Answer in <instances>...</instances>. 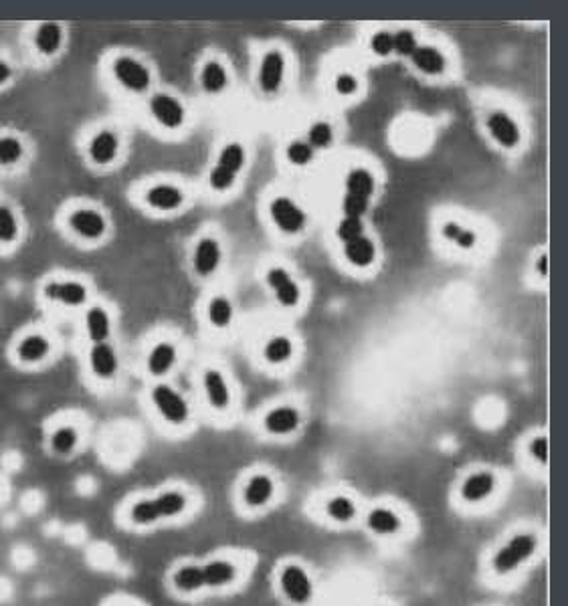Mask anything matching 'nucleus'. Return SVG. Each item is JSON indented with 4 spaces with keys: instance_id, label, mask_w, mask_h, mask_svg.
Segmentation results:
<instances>
[{
    "instance_id": "1",
    "label": "nucleus",
    "mask_w": 568,
    "mask_h": 606,
    "mask_svg": "<svg viewBox=\"0 0 568 606\" xmlns=\"http://www.w3.org/2000/svg\"><path fill=\"white\" fill-rule=\"evenodd\" d=\"M195 508V495L182 485H170L154 493L130 497L120 510V520L128 530L146 532L186 518Z\"/></svg>"
},
{
    "instance_id": "2",
    "label": "nucleus",
    "mask_w": 568,
    "mask_h": 606,
    "mask_svg": "<svg viewBox=\"0 0 568 606\" xmlns=\"http://www.w3.org/2000/svg\"><path fill=\"white\" fill-rule=\"evenodd\" d=\"M542 548V538L532 528H516L490 552L486 568L492 578L508 580L522 572Z\"/></svg>"
},
{
    "instance_id": "3",
    "label": "nucleus",
    "mask_w": 568,
    "mask_h": 606,
    "mask_svg": "<svg viewBox=\"0 0 568 606\" xmlns=\"http://www.w3.org/2000/svg\"><path fill=\"white\" fill-rule=\"evenodd\" d=\"M275 588L290 606H310L316 598V578L300 560L281 562L275 572Z\"/></svg>"
},
{
    "instance_id": "4",
    "label": "nucleus",
    "mask_w": 568,
    "mask_h": 606,
    "mask_svg": "<svg viewBox=\"0 0 568 606\" xmlns=\"http://www.w3.org/2000/svg\"><path fill=\"white\" fill-rule=\"evenodd\" d=\"M279 495L277 479L267 471H253L243 477L237 487V505L245 514H261L269 510Z\"/></svg>"
},
{
    "instance_id": "5",
    "label": "nucleus",
    "mask_w": 568,
    "mask_h": 606,
    "mask_svg": "<svg viewBox=\"0 0 568 606\" xmlns=\"http://www.w3.org/2000/svg\"><path fill=\"white\" fill-rule=\"evenodd\" d=\"M362 526L376 540H397L409 528V520L393 503H374L364 510Z\"/></svg>"
},
{
    "instance_id": "6",
    "label": "nucleus",
    "mask_w": 568,
    "mask_h": 606,
    "mask_svg": "<svg viewBox=\"0 0 568 606\" xmlns=\"http://www.w3.org/2000/svg\"><path fill=\"white\" fill-rule=\"evenodd\" d=\"M500 489V477L492 469H476L463 475V479L457 485V501L463 508L478 510L490 503Z\"/></svg>"
},
{
    "instance_id": "7",
    "label": "nucleus",
    "mask_w": 568,
    "mask_h": 606,
    "mask_svg": "<svg viewBox=\"0 0 568 606\" xmlns=\"http://www.w3.org/2000/svg\"><path fill=\"white\" fill-rule=\"evenodd\" d=\"M150 400L156 415L170 427H182L188 423V419H191L188 400L166 382H158L150 390Z\"/></svg>"
},
{
    "instance_id": "8",
    "label": "nucleus",
    "mask_w": 568,
    "mask_h": 606,
    "mask_svg": "<svg viewBox=\"0 0 568 606\" xmlns=\"http://www.w3.org/2000/svg\"><path fill=\"white\" fill-rule=\"evenodd\" d=\"M205 592L233 590L243 578V564L231 554H215L203 562Z\"/></svg>"
},
{
    "instance_id": "9",
    "label": "nucleus",
    "mask_w": 568,
    "mask_h": 606,
    "mask_svg": "<svg viewBox=\"0 0 568 606\" xmlns=\"http://www.w3.org/2000/svg\"><path fill=\"white\" fill-rule=\"evenodd\" d=\"M320 514L334 528H348L362 518V505L352 493L334 491L322 497Z\"/></svg>"
},
{
    "instance_id": "10",
    "label": "nucleus",
    "mask_w": 568,
    "mask_h": 606,
    "mask_svg": "<svg viewBox=\"0 0 568 606\" xmlns=\"http://www.w3.org/2000/svg\"><path fill=\"white\" fill-rule=\"evenodd\" d=\"M168 586L176 596L182 598H195L205 594L203 562L197 560L176 562L168 572Z\"/></svg>"
},
{
    "instance_id": "11",
    "label": "nucleus",
    "mask_w": 568,
    "mask_h": 606,
    "mask_svg": "<svg viewBox=\"0 0 568 606\" xmlns=\"http://www.w3.org/2000/svg\"><path fill=\"white\" fill-rule=\"evenodd\" d=\"M69 231L79 241H100L108 231V221L104 213L91 207H77L65 219Z\"/></svg>"
},
{
    "instance_id": "12",
    "label": "nucleus",
    "mask_w": 568,
    "mask_h": 606,
    "mask_svg": "<svg viewBox=\"0 0 568 606\" xmlns=\"http://www.w3.org/2000/svg\"><path fill=\"white\" fill-rule=\"evenodd\" d=\"M83 445V431L77 423L63 421L57 423L53 429L47 433V449L53 457L69 461L73 459Z\"/></svg>"
},
{
    "instance_id": "13",
    "label": "nucleus",
    "mask_w": 568,
    "mask_h": 606,
    "mask_svg": "<svg viewBox=\"0 0 568 606\" xmlns=\"http://www.w3.org/2000/svg\"><path fill=\"white\" fill-rule=\"evenodd\" d=\"M43 297L65 308H81L87 303V285L79 279H51L43 285Z\"/></svg>"
},
{
    "instance_id": "14",
    "label": "nucleus",
    "mask_w": 568,
    "mask_h": 606,
    "mask_svg": "<svg viewBox=\"0 0 568 606\" xmlns=\"http://www.w3.org/2000/svg\"><path fill=\"white\" fill-rule=\"evenodd\" d=\"M112 75L124 89L132 91V93L146 91L150 87V81H152L150 69L144 63H140L138 59L130 57V55H122V57L114 59Z\"/></svg>"
},
{
    "instance_id": "15",
    "label": "nucleus",
    "mask_w": 568,
    "mask_h": 606,
    "mask_svg": "<svg viewBox=\"0 0 568 606\" xmlns=\"http://www.w3.org/2000/svg\"><path fill=\"white\" fill-rule=\"evenodd\" d=\"M87 366H89L91 376L96 380H100V382L114 380V376L118 374V368H120L116 348L108 342L93 344L87 354Z\"/></svg>"
},
{
    "instance_id": "16",
    "label": "nucleus",
    "mask_w": 568,
    "mask_h": 606,
    "mask_svg": "<svg viewBox=\"0 0 568 606\" xmlns=\"http://www.w3.org/2000/svg\"><path fill=\"white\" fill-rule=\"evenodd\" d=\"M53 352L51 340L41 332H31L23 336L15 346V358L23 366H39Z\"/></svg>"
},
{
    "instance_id": "17",
    "label": "nucleus",
    "mask_w": 568,
    "mask_h": 606,
    "mask_svg": "<svg viewBox=\"0 0 568 606\" xmlns=\"http://www.w3.org/2000/svg\"><path fill=\"white\" fill-rule=\"evenodd\" d=\"M120 138L112 130H98L87 142V158L96 166H108L118 158Z\"/></svg>"
},
{
    "instance_id": "18",
    "label": "nucleus",
    "mask_w": 568,
    "mask_h": 606,
    "mask_svg": "<svg viewBox=\"0 0 568 606\" xmlns=\"http://www.w3.org/2000/svg\"><path fill=\"white\" fill-rule=\"evenodd\" d=\"M300 425H302V415L296 407H290V404H281V407L271 409L263 417V429L275 437L292 435L300 429Z\"/></svg>"
},
{
    "instance_id": "19",
    "label": "nucleus",
    "mask_w": 568,
    "mask_h": 606,
    "mask_svg": "<svg viewBox=\"0 0 568 606\" xmlns=\"http://www.w3.org/2000/svg\"><path fill=\"white\" fill-rule=\"evenodd\" d=\"M150 112L154 120L168 130H176L184 124V106L168 93H156L150 99Z\"/></svg>"
},
{
    "instance_id": "20",
    "label": "nucleus",
    "mask_w": 568,
    "mask_h": 606,
    "mask_svg": "<svg viewBox=\"0 0 568 606\" xmlns=\"http://www.w3.org/2000/svg\"><path fill=\"white\" fill-rule=\"evenodd\" d=\"M63 43H65V29L59 23H41L33 31V47L45 59H53L61 51Z\"/></svg>"
},
{
    "instance_id": "21",
    "label": "nucleus",
    "mask_w": 568,
    "mask_h": 606,
    "mask_svg": "<svg viewBox=\"0 0 568 606\" xmlns=\"http://www.w3.org/2000/svg\"><path fill=\"white\" fill-rule=\"evenodd\" d=\"M203 388H205V396H207V402L209 407L213 411H227L229 404H231V390H229V384L225 380V376L215 370V368H209L203 376Z\"/></svg>"
},
{
    "instance_id": "22",
    "label": "nucleus",
    "mask_w": 568,
    "mask_h": 606,
    "mask_svg": "<svg viewBox=\"0 0 568 606\" xmlns=\"http://www.w3.org/2000/svg\"><path fill=\"white\" fill-rule=\"evenodd\" d=\"M271 217L277 227L286 233H296L304 227V213L294 205L290 198H277L271 205Z\"/></svg>"
},
{
    "instance_id": "23",
    "label": "nucleus",
    "mask_w": 568,
    "mask_h": 606,
    "mask_svg": "<svg viewBox=\"0 0 568 606\" xmlns=\"http://www.w3.org/2000/svg\"><path fill=\"white\" fill-rule=\"evenodd\" d=\"M83 322H85V332H87V338L91 340V344L108 342V338L112 334V320L104 306L87 308Z\"/></svg>"
},
{
    "instance_id": "24",
    "label": "nucleus",
    "mask_w": 568,
    "mask_h": 606,
    "mask_svg": "<svg viewBox=\"0 0 568 606\" xmlns=\"http://www.w3.org/2000/svg\"><path fill=\"white\" fill-rule=\"evenodd\" d=\"M182 200H184L182 190L176 188V186H172V184H156V186H152L146 192V202H148V205L152 209L164 211V213L178 209L182 205Z\"/></svg>"
},
{
    "instance_id": "25",
    "label": "nucleus",
    "mask_w": 568,
    "mask_h": 606,
    "mask_svg": "<svg viewBox=\"0 0 568 606\" xmlns=\"http://www.w3.org/2000/svg\"><path fill=\"white\" fill-rule=\"evenodd\" d=\"M267 281L275 289V293H277V297H279V301L283 303V306H296L298 299H300V289L292 281V277L288 275V271L275 267V269L269 271Z\"/></svg>"
},
{
    "instance_id": "26",
    "label": "nucleus",
    "mask_w": 568,
    "mask_h": 606,
    "mask_svg": "<svg viewBox=\"0 0 568 606\" xmlns=\"http://www.w3.org/2000/svg\"><path fill=\"white\" fill-rule=\"evenodd\" d=\"M221 263V247L215 239H201L195 249V269L199 275H211Z\"/></svg>"
},
{
    "instance_id": "27",
    "label": "nucleus",
    "mask_w": 568,
    "mask_h": 606,
    "mask_svg": "<svg viewBox=\"0 0 568 606\" xmlns=\"http://www.w3.org/2000/svg\"><path fill=\"white\" fill-rule=\"evenodd\" d=\"M488 128H490L492 136H494L502 146L512 148V146L518 144V138H520L518 128H516V124L512 122V118L506 116L504 112L492 114V116L488 118Z\"/></svg>"
},
{
    "instance_id": "28",
    "label": "nucleus",
    "mask_w": 568,
    "mask_h": 606,
    "mask_svg": "<svg viewBox=\"0 0 568 606\" xmlns=\"http://www.w3.org/2000/svg\"><path fill=\"white\" fill-rule=\"evenodd\" d=\"M174 362H176V348L168 342H162L154 346L148 356V372L156 378H162L172 370Z\"/></svg>"
},
{
    "instance_id": "29",
    "label": "nucleus",
    "mask_w": 568,
    "mask_h": 606,
    "mask_svg": "<svg viewBox=\"0 0 568 606\" xmlns=\"http://www.w3.org/2000/svg\"><path fill=\"white\" fill-rule=\"evenodd\" d=\"M283 69H286V63H283L281 53H277V51L267 53V57L263 59V65H261V73H259V81L265 91H275L281 85Z\"/></svg>"
},
{
    "instance_id": "30",
    "label": "nucleus",
    "mask_w": 568,
    "mask_h": 606,
    "mask_svg": "<svg viewBox=\"0 0 568 606\" xmlns=\"http://www.w3.org/2000/svg\"><path fill=\"white\" fill-rule=\"evenodd\" d=\"M21 237V219L15 209L0 200V245H13Z\"/></svg>"
},
{
    "instance_id": "31",
    "label": "nucleus",
    "mask_w": 568,
    "mask_h": 606,
    "mask_svg": "<svg viewBox=\"0 0 568 606\" xmlns=\"http://www.w3.org/2000/svg\"><path fill=\"white\" fill-rule=\"evenodd\" d=\"M25 158V144L19 136H0V168H13Z\"/></svg>"
},
{
    "instance_id": "32",
    "label": "nucleus",
    "mask_w": 568,
    "mask_h": 606,
    "mask_svg": "<svg viewBox=\"0 0 568 606\" xmlns=\"http://www.w3.org/2000/svg\"><path fill=\"white\" fill-rule=\"evenodd\" d=\"M411 57L415 65L425 73H441L445 69L443 55L433 47H417Z\"/></svg>"
},
{
    "instance_id": "33",
    "label": "nucleus",
    "mask_w": 568,
    "mask_h": 606,
    "mask_svg": "<svg viewBox=\"0 0 568 606\" xmlns=\"http://www.w3.org/2000/svg\"><path fill=\"white\" fill-rule=\"evenodd\" d=\"M201 83L209 93H219L227 85V71L219 61H209L203 67L201 73Z\"/></svg>"
},
{
    "instance_id": "34",
    "label": "nucleus",
    "mask_w": 568,
    "mask_h": 606,
    "mask_svg": "<svg viewBox=\"0 0 568 606\" xmlns=\"http://www.w3.org/2000/svg\"><path fill=\"white\" fill-rule=\"evenodd\" d=\"M346 257L354 265L364 267V265L372 263V259H374V245L364 237H360L356 241H350V243H346Z\"/></svg>"
},
{
    "instance_id": "35",
    "label": "nucleus",
    "mask_w": 568,
    "mask_h": 606,
    "mask_svg": "<svg viewBox=\"0 0 568 606\" xmlns=\"http://www.w3.org/2000/svg\"><path fill=\"white\" fill-rule=\"evenodd\" d=\"M346 186H348V194L368 198L374 190V180L366 170H354V172H350V176L346 180Z\"/></svg>"
},
{
    "instance_id": "36",
    "label": "nucleus",
    "mask_w": 568,
    "mask_h": 606,
    "mask_svg": "<svg viewBox=\"0 0 568 606\" xmlns=\"http://www.w3.org/2000/svg\"><path fill=\"white\" fill-rule=\"evenodd\" d=\"M233 318V308L229 299L225 297H215L209 303V320L217 326V328H225Z\"/></svg>"
},
{
    "instance_id": "37",
    "label": "nucleus",
    "mask_w": 568,
    "mask_h": 606,
    "mask_svg": "<svg viewBox=\"0 0 568 606\" xmlns=\"http://www.w3.org/2000/svg\"><path fill=\"white\" fill-rule=\"evenodd\" d=\"M243 162H245V152H243V148H241L239 144H229V146L223 148L217 166H221V168H225V170L237 174V172L241 170Z\"/></svg>"
},
{
    "instance_id": "38",
    "label": "nucleus",
    "mask_w": 568,
    "mask_h": 606,
    "mask_svg": "<svg viewBox=\"0 0 568 606\" xmlns=\"http://www.w3.org/2000/svg\"><path fill=\"white\" fill-rule=\"evenodd\" d=\"M292 356V342L288 338L283 336H277L273 338L267 348H265V358L273 364H279V362H286L288 358Z\"/></svg>"
},
{
    "instance_id": "39",
    "label": "nucleus",
    "mask_w": 568,
    "mask_h": 606,
    "mask_svg": "<svg viewBox=\"0 0 568 606\" xmlns=\"http://www.w3.org/2000/svg\"><path fill=\"white\" fill-rule=\"evenodd\" d=\"M528 455L532 457L534 463L546 467L548 459H550V443L546 435H536L530 443H528Z\"/></svg>"
},
{
    "instance_id": "40",
    "label": "nucleus",
    "mask_w": 568,
    "mask_h": 606,
    "mask_svg": "<svg viewBox=\"0 0 568 606\" xmlns=\"http://www.w3.org/2000/svg\"><path fill=\"white\" fill-rule=\"evenodd\" d=\"M443 235L449 239V241H455L457 245L461 247H473V243H476V235L469 233V231H463L459 225L455 223H447L445 229H443Z\"/></svg>"
},
{
    "instance_id": "41",
    "label": "nucleus",
    "mask_w": 568,
    "mask_h": 606,
    "mask_svg": "<svg viewBox=\"0 0 568 606\" xmlns=\"http://www.w3.org/2000/svg\"><path fill=\"white\" fill-rule=\"evenodd\" d=\"M368 209V198L356 196V194H348L344 198V213L348 215V219H360Z\"/></svg>"
},
{
    "instance_id": "42",
    "label": "nucleus",
    "mask_w": 568,
    "mask_h": 606,
    "mask_svg": "<svg viewBox=\"0 0 568 606\" xmlns=\"http://www.w3.org/2000/svg\"><path fill=\"white\" fill-rule=\"evenodd\" d=\"M338 237L346 243L356 241L362 237V223L360 219H344L342 225L338 227Z\"/></svg>"
},
{
    "instance_id": "43",
    "label": "nucleus",
    "mask_w": 568,
    "mask_h": 606,
    "mask_svg": "<svg viewBox=\"0 0 568 606\" xmlns=\"http://www.w3.org/2000/svg\"><path fill=\"white\" fill-rule=\"evenodd\" d=\"M209 180H211V186H213L215 190H227V188L233 186L235 174L229 172V170H225V168H221V166H217V168L211 170Z\"/></svg>"
},
{
    "instance_id": "44",
    "label": "nucleus",
    "mask_w": 568,
    "mask_h": 606,
    "mask_svg": "<svg viewBox=\"0 0 568 606\" xmlns=\"http://www.w3.org/2000/svg\"><path fill=\"white\" fill-rule=\"evenodd\" d=\"M393 45L401 55H413L415 49H417V41H415V35L411 31H401L399 35H395Z\"/></svg>"
},
{
    "instance_id": "45",
    "label": "nucleus",
    "mask_w": 568,
    "mask_h": 606,
    "mask_svg": "<svg viewBox=\"0 0 568 606\" xmlns=\"http://www.w3.org/2000/svg\"><path fill=\"white\" fill-rule=\"evenodd\" d=\"M288 158L294 162V164H306L312 160V148L304 142H294L290 148H288Z\"/></svg>"
},
{
    "instance_id": "46",
    "label": "nucleus",
    "mask_w": 568,
    "mask_h": 606,
    "mask_svg": "<svg viewBox=\"0 0 568 606\" xmlns=\"http://www.w3.org/2000/svg\"><path fill=\"white\" fill-rule=\"evenodd\" d=\"M310 142L314 146H328L332 142V128L328 124H316L312 130H310Z\"/></svg>"
},
{
    "instance_id": "47",
    "label": "nucleus",
    "mask_w": 568,
    "mask_h": 606,
    "mask_svg": "<svg viewBox=\"0 0 568 606\" xmlns=\"http://www.w3.org/2000/svg\"><path fill=\"white\" fill-rule=\"evenodd\" d=\"M372 49H374L378 55H389V53L395 49L393 37H391L389 33H378V35H374V39H372Z\"/></svg>"
},
{
    "instance_id": "48",
    "label": "nucleus",
    "mask_w": 568,
    "mask_h": 606,
    "mask_svg": "<svg viewBox=\"0 0 568 606\" xmlns=\"http://www.w3.org/2000/svg\"><path fill=\"white\" fill-rule=\"evenodd\" d=\"M336 89H338V93H344V95H348V93H352L354 89H356V79L352 77V75H340L338 79H336Z\"/></svg>"
},
{
    "instance_id": "49",
    "label": "nucleus",
    "mask_w": 568,
    "mask_h": 606,
    "mask_svg": "<svg viewBox=\"0 0 568 606\" xmlns=\"http://www.w3.org/2000/svg\"><path fill=\"white\" fill-rule=\"evenodd\" d=\"M13 77V67L7 59H0V87H5Z\"/></svg>"
},
{
    "instance_id": "50",
    "label": "nucleus",
    "mask_w": 568,
    "mask_h": 606,
    "mask_svg": "<svg viewBox=\"0 0 568 606\" xmlns=\"http://www.w3.org/2000/svg\"><path fill=\"white\" fill-rule=\"evenodd\" d=\"M538 269H540V273H544V275L548 273V257H546V255H544V257L540 259V263H538Z\"/></svg>"
}]
</instances>
